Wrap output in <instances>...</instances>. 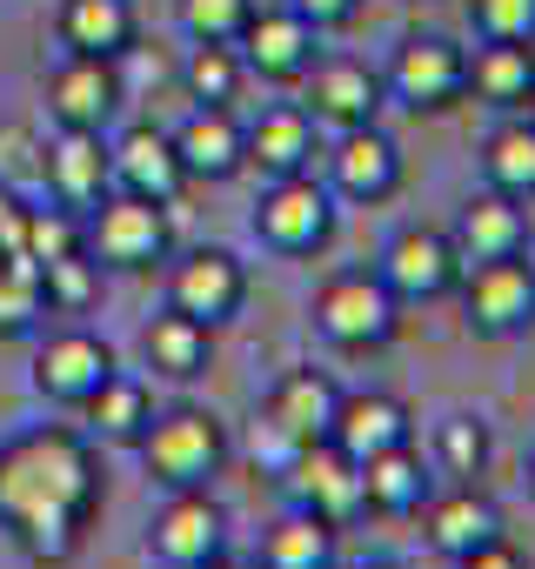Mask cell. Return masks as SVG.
Returning a JSON list of instances; mask_svg holds the SVG:
<instances>
[{"label":"cell","mask_w":535,"mask_h":569,"mask_svg":"<svg viewBox=\"0 0 535 569\" xmlns=\"http://www.w3.org/2000/svg\"><path fill=\"white\" fill-rule=\"evenodd\" d=\"M208 569H261V562H241V556H228V549H221V556H214Z\"/></svg>","instance_id":"cell-43"},{"label":"cell","mask_w":535,"mask_h":569,"mask_svg":"<svg viewBox=\"0 0 535 569\" xmlns=\"http://www.w3.org/2000/svg\"><path fill=\"white\" fill-rule=\"evenodd\" d=\"M455 569H528V562H522V549H508V542L495 536V542H482L475 556H462Z\"/></svg>","instance_id":"cell-42"},{"label":"cell","mask_w":535,"mask_h":569,"mask_svg":"<svg viewBox=\"0 0 535 569\" xmlns=\"http://www.w3.org/2000/svg\"><path fill=\"white\" fill-rule=\"evenodd\" d=\"M329 442H335L349 462H369V456H382V449L415 442V409H408L402 396H388V389H355V396H342Z\"/></svg>","instance_id":"cell-21"},{"label":"cell","mask_w":535,"mask_h":569,"mask_svg":"<svg viewBox=\"0 0 535 569\" xmlns=\"http://www.w3.org/2000/svg\"><path fill=\"white\" fill-rule=\"evenodd\" d=\"M254 0H174V21L188 41H241Z\"/></svg>","instance_id":"cell-37"},{"label":"cell","mask_w":535,"mask_h":569,"mask_svg":"<svg viewBox=\"0 0 535 569\" xmlns=\"http://www.w3.org/2000/svg\"><path fill=\"white\" fill-rule=\"evenodd\" d=\"M81 228H88V254L101 268H121V274H141V268L168 261V248H174L168 208L161 201H141V194H121V188L101 208H88Z\"/></svg>","instance_id":"cell-5"},{"label":"cell","mask_w":535,"mask_h":569,"mask_svg":"<svg viewBox=\"0 0 535 569\" xmlns=\"http://www.w3.org/2000/svg\"><path fill=\"white\" fill-rule=\"evenodd\" d=\"M382 88L408 108V114H442L468 94V48H455L448 34H408L382 74Z\"/></svg>","instance_id":"cell-7"},{"label":"cell","mask_w":535,"mask_h":569,"mask_svg":"<svg viewBox=\"0 0 535 569\" xmlns=\"http://www.w3.org/2000/svg\"><path fill=\"white\" fill-rule=\"evenodd\" d=\"M382 74L369 68V61H355V54H322L309 74H302V108H309V121L315 128H329V134H349V128H369L375 114H382Z\"/></svg>","instance_id":"cell-11"},{"label":"cell","mask_w":535,"mask_h":569,"mask_svg":"<svg viewBox=\"0 0 535 569\" xmlns=\"http://www.w3.org/2000/svg\"><path fill=\"white\" fill-rule=\"evenodd\" d=\"M48 316V296H41V261L34 254H0V342L14 336H34Z\"/></svg>","instance_id":"cell-33"},{"label":"cell","mask_w":535,"mask_h":569,"mask_svg":"<svg viewBox=\"0 0 535 569\" xmlns=\"http://www.w3.org/2000/svg\"><path fill=\"white\" fill-rule=\"evenodd\" d=\"M141 362L161 376V382H194L214 369V329L181 316V309H161L148 329H141Z\"/></svg>","instance_id":"cell-27"},{"label":"cell","mask_w":535,"mask_h":569,"mask_svg":"<svg viewBox=\"0 0 535 569\" xmlns=\"http://www.w3.org/2000/svg\"><path fill=\"white\" fill-rule=\"evenodd\" d=\"M168 309L221 329L248 309V261L228 254V248H194L168 268Z\"/></svg>","instance_id":"cell-10"},{"label":"cell","mask_w":535,"mask_h":569,"mask_svg":"<svg viewBox=\"0 0 535 569\" xmlns=\"http://www.w3.org/2000/svg\"><path fill=\"white\" fill-rule=\"evenodd\" d=\"M468 94L488 108H522L535 94V48L528 41H482L468 54Z\"/></svg>","instance_id":"cell-29"},{"label":"cell","mask_w":535,"mask_h":569,"mask_svg":"<svg viewBox=\"0 0 535 569\" xmlns=\"http://www.w3.org/2000/svg\"><path fill=\"white\" fill-rule=\"evenodd\" d=\"M375 274L388 281L395 302H442V296L462 289V254H455L448 228H402V234L382 248Z\"/></svg>","instance_id":"cell-14"},{"label":"cell","mask_w":535,"mask_h":569,"mask_svg":"<svg viewBox=\"0 0 535 569\" xmlns=\"http://www.w3.org/2000/svg\"><path fill=\"white\" fill-rule=\"evenodd\" d=\"M335 409H342V389H335L322 369H289L275 389H268V402H261V436L275 442L282 469L295 462V449H315V442H329V429H335Z\"/></svg>","instance_id":"cell-8"},{"label":"cell","mask_w":535,"mask_h":569,"mask_svg":"<svg viewBox=\"0 0 535 569\" xmlns=\"http://www.w3.org/2000/svg\"><path fill=\"white\" fill-rule=\"evenodd\" d=\"M228 422L201 402H174V409H154L148 436L134 442L141 469L154 489H208L221 469H228Z\"/></svg>","instance_id":"cell-2"},{"label":"cell","mask_w":535,"mask_h":569,"mask_svg":"<svg viewBox=\"0 0 535 569\" xmlns=\"http://www.w3.org/2000/svg\"><path fill=\"white\" fill-rule=\"evenodd\" d=\"M435 496V462L402 442V449H382L362 462V509L375 516H422V502Z\"/></svg>","instance_id":"cell-26"},{"label":"cell","mask_w":535,"mask_h":569,"mask_svg":"<svg viewBox=\"0 0 535 569\" xmlns=\"http://www.w3.org/2000/svg\"><path fill=\"white\" fill-rule=\"evenodd\" d=\"M482 181H488L495 194L535 201V128H528V121L488 128V141H482Z\"/></svg>","instance_id":"cell-32"},{"label":"cell","mask_w":535,"mask_h":569,"mask_svg":"<svg viewBox=\"0 0 535 569\" xmlns=\"http://www.w3.org/2000/svg\"><path fill=\"white\" fill-rule=\"evenodd\" d=\"M254 241L268 254H315L335 241V188L315 174H289V181H261L254 214H248Z\"/></svg>","instance_id":"cell-4"},{"label":"cell","mask_w":535,"mask_h":569,"mask_svg":"<svg viewBox=\"0 0 535 569\" xmlns=\"http://www.w3.org/2000/svg\"><path fill=\"white\" fill-rule=\"evenodd\" d=\"M101 509V442L68 422H41L0 442V529L34 569L74 562Z\"/></svg>","instance_id":"cell-1"},{"label":"cell","mask_w":535,"mask_h":569,"mask_svg":"<svg viewBox=\"0 0 535 569\" xmlns=\"http://www.w3.org/2000/svg\"><path fill=\"white\" fill-rule=\"evenodd\" d=\"M335 536H342L335 522H322L309 509H289L261 536V569H335V556H342Z\"/></svg>","instance_id":"cell-30"},{"label":"cell","mask_w":535,"mask_h":569,"mask_svg":"<svg viewBox=\"0 0 535 569\" xmlns=\"http://www.w3.org/2000/svg\"><path fill=\"white\" fill-rule=\"evenodd\" d=\"M482 41H528L535 48V0H468Z\"/></svg>","instance_id":"cell-38"},{"label":"cell","mask_w":535,"mask_h":569,"mask_svg":"<svg viewBox=\"0 0 535 569\" xmlns=\"http://www.w3.org/2000/svg\"><path fill=\"white\" fill-rule=\"evenodd\" d=\"M54 41L68 54L128 61L134 41H141V14H134V0H61L54 8Z\"/></svg>","instance_id":"cell-25"},{"label":"cell","mask_w":535,"mask_h":569,"mask_svg":"<svg viewBox=\"0 0 535 569\" xmlns=\"http://www.w3.org/2000/svg\"><path fill=\"white\" fill-rule=\"evenodd\" d=\"M108 154H114V188H121V194L161 201V208H174V201H181V188H188V168H181V154H174V134H168V128H154V121H134V128H121V134L108 141Z\"/></svg>","instance_id":"cell-17"},{"label":"cell","mask_w":535,"mask_h":569,"mask_svg":"<svg viewBox=\"0 0 535 569\" xmlns=\"http://www.w3.org/2000/svg\"><path fill=\"white\" fill-rule=\"evenodd\" d=\"M355 569H402V562H355Z\"/></svg>","instance_id":"cell-45"},{"label":"cell","mask_w":535,"mask_h":569,"mask_svg":"<svg viewBox=\"0 0 535 569\" xmlns=\"http://www.w3.org/2000/svg\"><path fill=\"white\" fill-rule=\"evenodd\" d=\"M228 549V509L208 489H168V502L148 522V556L161 569H208Z\"/></svg>","instance_id":"cell-9"},{"label":"cell","mask_w":535,"mask_h":569,"mask_svg":"<svg viewBox=\"0 0 535 569\" xmlns=\"http://www.w3.org/2000/svg\"><path fill=\"white\" fill-rule=\"evenodd\" d=\"M234 48L254 81H275V88H302V74L322 61V34L295 8H254Z\"/></svg>","instance_id":"cell-13"},{"label":"cell","mask_w":535,"mask_h":569,"mask_svg":"<svg viewBox=\"0 0 535 569\" xmlns=\"http://www.w3.org/2000/svg\"><path fill=\"white\" fill-rule=\"evenodd\" d=\"M428 462H435V476H448V482H475V476L488 469V429H482L475 416H442L435 436H428Z\"/></svg>","instance_id":"cell-35"},{"label":"cell","mask_w":535,"mask_h":569,"mask_svg":"<svg viewBox=\"0 0 535 569\" xmlns=\"http://www.w3.org/2000/svg\"><path fill=\"white\" fill-rule=\"evenodd\" d=\"M74 248H88L81 214H74V208H61V201H28L21 254H34V261H61V254H74Z\"/></svg>","instance_id":"cell-36"},{"label":"cell","mask_w":535,"mask_h":569,"mask_svg":"<svg viewBox=\"0 0 535 569\" xmlns=\"http://www.w3.org/2000/svg\"><path fill=\"white\" fill-rule=\"evenodd\" d=\"M81 422H88L94 442H108V449H134V442L148 436V422H154V396H148L141 376H121V369H114V376L81 402Z\"/></svg>","instance_id":"cell-28"},{"label":"cell","mask_w":535,"mask_h":569,"mask_svg":"<svg viewBox=\"0 0 535 569\" xmlns=\"http://www.w3.org/2000/svg\"><path fill=\"white\" fill-rule=\"evenodd\" d=\"M168 134L188 181H234L248 168V128L234 121V108H188V121Z\"/></svg>","instance_id":"cell-22"},{"label":"cell","mask_w":535,"mask_h":569,"mask_svg":"<svg viewBox=\"0 0 535 569\" xmlns=\"http://www.w3.org/2000/svg\"><path fill=\"white\" fill-rule=\"evenodd\" d=\"M402 329V302L388 296V281L375 268H342L315 289V336L342 356H375Z\"/></svg>","instance_id":"cell-3"},{"label":"cell","mask_w":535,"mask_h":569,"mask_svg":"<svg viewBox=\"0 0 535 569\" xmlns=\"http://www.w3.org/2000/svg\"><path fill=\"white\" fill-rule=\"evenodd\" d=\"M21 234H28V194L0 188V254H14V248H21Z\"/></svg>","instance_id":"cell-41"},{"label":"cell","mask_w":535,"mask_h":569,"mask_svg":"<svg viewBox=\"0 0 535 569\" xmlns=\"http://www.w3.org/2000/svg\"><path fill=\"white\" fill-rule=\"evenodd\" d=\"M289 8H295L315 34H329V28H349V21L362 14V0H289Z\"/></svg>","instance_id":"cell-40"},{"label":"cell","mask_w":535,"mask_h":569,"mask_svg":"<svg viewBox=\"0 0 535 569\" xmlns=\"http://www.w3.org/2000/svg\"><path fill=\"white\" fill-rule=\"evenodd\" d=\"M121 61H94V54H61V68L48 74V114L54 128H88L108 134V121L121 114Z\"/></svg>","instance_id":"cell-16"},{"label":"cell","mask_w":535,"mask_h":569,"mask_svg":"<svg viewBox=\"0 0 535 569\" xmlns=\"http://www.w3.org/2000/svg\"><path fill=\"white\" fill-rule=\"evenodd\" d=\"M462 316H468V336L482 342L528 336L535 329V261L508 254V261L462 268Z\"/></svg>","instance_id":"cell-6"},{"label":"cell","mask_w":535,"mask_h":569,"mask_svg":"<svg viewBox=\"0 0 535 569\" xmlns=\"http://www.w3.org/2000/svg\"><path fill=\"white\" fill-rule=\"evenodd\" d=\"M121 362H114V349L94 336V329H81V322H68V329H54L41 349H34V396L41 402H54V409H81L108 376H114Z\"/></svg>","instance_id":"cell-12"},{"label":"cell","mask_w":535,"mask_h":569,"mask_svg":"<svg viewBox=\"0 0 535 569\" xmlns=\"http://www.w3.org/2000/svg\"><path fill=\"white\" fill-rule=\"evenodd\" d=\"M282 476H289L295 509H309V516H322V522H335V529L362 516V462H349L335 442L295 449V462H289Z\"/></svg>","instance_id":"cell-18"},{"label":"cell","mask_w":535,"mask_h":569,"mask_svg":"<svg viewBox=\"0 0 535 569\" xmlns=\"http://www.w3.org/2000/svg\"><path fill=\"white\" fill-rule=\"evenodd\" d=\"M329 188H335L342 201H362V208L388 201V194L402 188V148H395L375 121L335 134V148H329Z\"/></svg>","instance_id":"cell-19"},{"label":"cell","mask_w":535,"mask_h":569,"mask_svg":"<svg viewBox=\"0 0 535 569\" xmlns=\"http://www.w3.org/2000/svg\"><path fill=\"white\" fill-rule=\"evenodd\" d=\"M41 134L28 128V121H8V128H0V188H28V181H41Z\"/></svg>","instance_id":"cell-39"},{"label":"cell","mask_w":535,"mask_h":569,"mask_svg":"<svg viewBox=\"0 0 535 569\" xmlns=\"http://www.w3.org/2000/svg\"><path fill=\"white\" fill-rule=\"evenodd\" d=\"M41 188L48 201L88 214L114 194V154H108V134H88V128H54V141L41 148Z\"/></svg>","instance_id":"cell-15"},{"label":"cell","mask_w":535,"mask_h":569,"mask_svg":"<svg viewBox=\"0 0 535 569\" xmlns=\"http://www.w3.org/2000/svg\"><path fill=\"white\" fill-rule=\"evenodd\" d=\"M522 121H528V128H535V94H528V101H522Z\"/></svg>","instance_id":"cell-44"},{"label":"cell","mask_w":535,"mask_h":569,"mask_svg":"<svg viewBox=\"0 0 535 569\" xmlns=\"http://www.w3.org/2000/svg\"><path fill=\"white\" fill-rule=\"evenodd\" d=\"M315 121L302 101H282V108H261L248 121V168L261 181H289V174H309L315 168Z\"/></svg>","instance_id":"cell-24"},{"label":"cell","mask_w":535,"mask_h":569,"mask_svg":"<svg viewBox=\"0 0 535 569\" xmlns=\"http://www.w3.org/2000/svg\"><path fill=\"white\" fill-rule=\"evenodd\" d=\"M181 88H188L194 108H234L241 88H248L241 48H234V41H188V54H181Z\"/></svg>","instance_id":"cell-31"},{"label":"cell","mask_w":535,"mask_h":569,"mask_svg":"<svg viewBox=\"0 0 535 569\" xmlns=\"http://www.w3.org/2000/svg\"><path fill=\"white\" fill-rule=\"evenodd\" d=\"M422 536H428L435 556L462 562V556H475L482 542L502 536V509H495L475 482H455V489H442V496L422 502Z\"/></svg>","instance_id":"cell-23"},{"label":"cell","mask_w":535,"mask_h":569,"mask_svg":"<svg viewBox=\"0 0 535 569\" xmlns=\"http://www.w3.org/2000/svg\"><path fill=\"white\" fill-rule=\"evenodd\" d=\"M41 296H48V316H94L101 309V261L88 248L41 261Z\"/></svg>","instance_id":"cell-34"},{"label":"cell","mask_w":535,"mask_h":569,"mask_svg":"<svg viewBox=\"0 0 535 569\" xmlns=\"http://www.w3.org/2000/svg\"><path fill=\"white\" fill-rule=\"evenodd\" d=\"M528 496H535V456H528Z\"/></svg>","instance_id":"cell-46"},{"label":"cell","mask_w":535,"mask_h":569,"mask_svg":"<svg viewBox=\"0 0 535 569\" xmlns=\"http://www.w3.org/2000/svg\"><path fill=\"white\" fill-rule=\"evenodd\" d=\"M448 241H455L462 268L508 261V254H528V214H522V201H515V194H495V188H482V194H468V201L455 208V228H448Z\"/></svg>","instance_id":"cell-20"}]
</instances>
